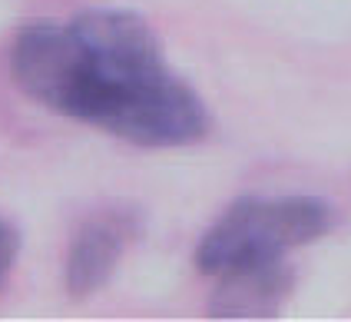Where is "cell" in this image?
<instances>
[{
  "instance_id": "6da1fadb",
  "label": "cell",
  "mask_w": 351,
  "mask_h": 322,
  "mask_svg": "<svg viewBox=\"0 0 351 322\" xmlns=\"http://www.w3.org/2000/svg\"><path fill=\"white\" fill-rule=\"evenodd\" d=\"M10 77L40 106L149 150L193 146L213 130L206 100L126 7L27 23L10 43Z\"/></svg>"
},
{
  "instance_id": "7a4b0ae2",
  "label": "cell",
  "mask_w": 351,
  "mask_h": 322,
  "mask_svg": "<svg viewBox=\"0 0 351 322\" xmlns=\"http://www.w3.org/2000/svg\"><path fill=\"white\" fill-rule=\"evenodd\" d=\"M335 220V206L322 196H239L202 233L195 266L206 276H222L239 266L285 260V253L328 236Z\"/></svg>"
},
{
  "instance_id": "3957f363",
  "label": "cell",
  "mask_w": 351,
  "mask_h": 322,
  "mask_svg": "<svg viewBox=\"0 0 351 322\" xmlns=\"http://www.w3.org/2000/svg\"><path fill=\"white\" fill-rule=\"evenodd\" d=\"M143 233V213L136 206H106L80 222L70 240L63 286L70 299H90L113 279L123 253Z\"/></svg>"
},
{
  "instance_id": "277c9868",
  "label": "cell",
  "mask_w": 351,
  "mask_h": 322,
  "mask_svg": "<svg viewBox=\"0 0 351 322\" xmlns=\"http://www.w3.org/2000/svg\"><path fill=\"white\" fill-rule=\"evenodd\" d=\"M292 286L295 273L292 266H285V260L239 266L219 276L209 312L215 319H269L278 316Z\"/></svg>"
},
{
  "instance_id": "5b68a950",
  "label": "cell",
  "mask_w": 351,
  "mask_h": 322,
  "mask_svg": "<svg viewBox=\"0 0 351 322\" xmlns=\"http://www.w3.org/2000/svg\"><path fill=\"white\" fill-rule=\"evenodd\" d=\"M17 256H20V233H17V226L0 216V289H3V282L10 279V269H14Z\"/></svg>"
}]
</instances>
